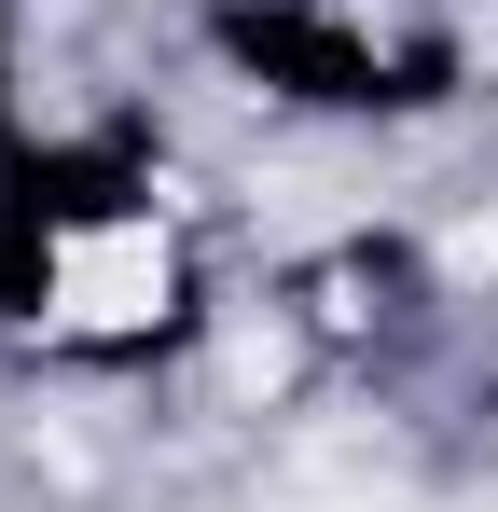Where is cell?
<instances>
[{
	"label": "cell",
	"instance_id": "obj_1",
	"mask_svg": "<svg viewBox=\"0 0 498 512\" xmlns=\"http://www.w3.org/2000/svg\"><path fill=\"white\" fill-rule=\"evenodd\" d=\"M180 222H166L153 194H56L42 222H28V277H14V305H28V333L42 346H153L180 319Z\"/></svg>",
	"mask_w": 498,
	"mask_h": 512
}]
</instances>
